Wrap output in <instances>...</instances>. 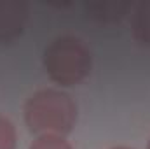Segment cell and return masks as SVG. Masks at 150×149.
Listing matches in <instances>:
<instances>
[{"instance_id":"obj_1","label":"cell","mask_w":150,"mask_h":149,"mask_svg":"<svg viewBox=\"0 0 150 149\" xmlns=\"http://www.w3.org/2000/svg\"><path fill=\"white\" fill-rule=\"evenodd\" d=\"M25 123L37 135H68L77 125L79 109L75 100L65 91L47 88L35 91L25 104Z\"/></svg>"},{"instance_id":"obj_2","label":"cell","mask_w":150,"mask_h":149,"mask_svg":"<svg viewBox=\"0 0 150 149\" xmlns=\"http://www.w3.org/2000/svg\"><path fill=\"white\" fill-rule=\"evenodd\" d=\"M49 79L59 86H75L91 74L93 56L86 44L72 35H63L49 42L42 56Z\"/></svg>"},{"instance_id":"obj_3","label":"cell","mask_w":150,"mask_h":149,"mask_svg":"<svg viewBox=\"0 0 150 149\" xmlns=\"http://www.w3.org/2000/svg\"><path fill=\"white\" fill-rule=\"evenodd\" d=\"M28 21V4L23 0H0V44L23 35Z\"/></svg>"},{"instance_id":"obj_4","label":"cell","mask_w":150,"mask_h":149,"mask_svg":"<svg viewBox=\"0 0 150 149\" xmlns=\"http://www.w3.org/2000/svg\"><path fill=\"white\" fill-rule=\"evenodd\" d=\"M131 30H133V37L140 44L150 46V0L138 4V7L134 9Z\"/></svg>"},{"instance_id":"obj_5","label":"cell","mask_w":150,"mask_h":149,"mask_svg":"<svg viewBox=\"0 0 150 149\" xmlns=\"http://www.w3.org/2000/svg\"><path fill=\"white\" fill-rule=\"evenodd\" d=\"M127 9H129L127 2H103V4L87 5V11H91L93 18L100 21H110V23L122 19Z\"/></svg>"},{"instance_id":"obj_6","label":"cell","mask_w":150,"mask_h":149,"mask_svg":"<svg viewBox=\"0 0 150 149\" xmlns=\"http://www.w3.org/2000/svg\"><path fill=\"white\" fill-rule=\"evenodd\" d=\"M18 146V132L14 123L5 117L0 116V149H16Z\"/></svg>"},{"instance_id":"obj_7","label":"cell","mask_w":150,"mask_h":149,"mask_svg":"<svg viewBox=\"0 0 150 149\" xmlns=\"http://www.w3.org/2000/svg\"><path fill=\"white\" fill-rule=\"evenodd\" d=\"M28 149H74L72 144L61 135H38Z\"/></svg>"},{"instance_id":"obj_8","label":"cell","mask_w":150,"mask_h":149,"mask_svg":"<svg viewBox=\"0 0 150 149\" xmlns=\"http://www.w3.org/2000/svg\"><path fill=\"white\" fill-rule=\"evenodd\" d=\"M110 149H133V148H127V146H115V148H110Z\"/></svg>"},{"instance_id":"obj_9","label":"cell","mask_w":150,"mask_h":149,"mask_svg":"<svg viewBox=\"0 0 150 149\" xmlns=\"http://www.w3.org/2000/svg\"><path fill=\"white\" fill-rule=\"evenodd\" d=\"M147 149H150V140H149V144H147Z\"/></svg>"}]
</instances>
